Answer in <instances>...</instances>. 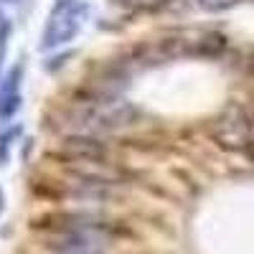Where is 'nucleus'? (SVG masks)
<instances>
[{"label":"nucleus","mask_w":254,"mask_h":254,"mask_svg":"<svg viewBox=\"0 0 254 254\" xmlns=\"http://www.w3.org/2000/svg\"><path fill=\"white\" fill-rule=\"evenodd\" d=\"M8 5H15V8H28L31 5V0H5Z\"/></svg>","instance_id":"obj_7"},{"label":"nucleus","mask_w":254,"mask_h":254,"mask_svg":"<svg viewBox=\"0 0 254 254\" xmlns=\"http://www.w3.org/2000/svg\"><path fill=\"white\" fill-rule=\"evenodd\" d=\"M20 132H23V127L15 125V127H8V130L0 135V168H3V165L10 160V150H13L15 140L20 137Z\"/></svg>","instance_id":"obj_5"},{"label":"nucleus","mask_w":254,"mask_h":254,"mask_svg":"<svg viewBox=\"0 0 254 254\" xmlns=\"http://www.w3.org/2000/svg\"><path fill=\"white\" fill-rule=\"evenodd\" d=\"M87 13L89 5L84 0H54L41 33V51H54L64 44H71L87 23Z\"/></svg>","instance_id":"obj_1"},{"label":"nucleus","mask_w":254,"mask_h":254,"mask_svg":"<svg viewBox=\"0 0 254 254\" xmlns=\"http://www.w3.org/2000/svg\"><path fill=\"white\" fill-rule=\"evenodd\" d=\"M5 211V193H3V188H0V214Z\"/></svg>","instance_id":"obj_8"},{"label":"nucleus","mask_w":254,"mask_h":254,"mask_svg":"<svg viewBox=\"0 0 254 254\" xmlns=\"http://www.w3.org/2000/svg\"><path fill=\"white\" fill-rule=\"evenodd\" d=\"M10 28H13V23L8 20V15H5V13H0V46H8Z\"/></svg>","instance_id":"obj_6"},{"label":"nucleus","mask_w":254,"mask_h":254,"mask_svg":"<svg viewBox=\"0 0 254 254\" xmlns=\"http://www.w3.org/2000/svg\"><path fill=\"white\" fill-rule=\"evenodd\" d=\"M216 137L226 147H242L249 140V120L244 117L242 110H231L221 122H219V132Z\"/></svg>","instance_id":"obj_4"},{"label":"nucleus","mask_w":254,"mask_h":254,"mask_svg":"<svg viewBox=\"0 0 254 254\" xmlns=\"http://www.w3.org/2000/svg\"><path fill=\"white\" fill-rule=\"evenodd\" d=\"M59 158L66 163H104L107 145L92 135H69L59 142Z\"/></svg>","instance_id":"obj_2"},{"label":"nucleus","mask_w":254,"mask_h":254,"mask_svg":"<svg viewBox=\"0 0 254 254\" xmlns=\"http://www.w3.org/2000/svg\"><path fill=\"white\" fill-rule=\"evenodd\" d=\"M23 61H18L15 66L5 74V79L0 81V122H8L18 115L23 97H20V84H23Z\"/></svg>","instance_id":"obj_3"}]
</instances>
